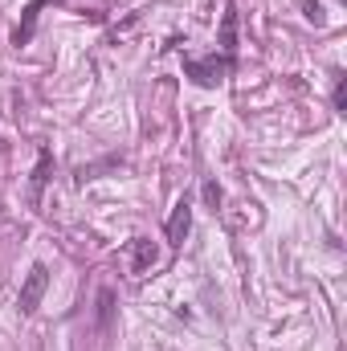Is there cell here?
<instances>
[{
  "instance_id": "obj_4",
  "label": "cell",
  "mask_w": 347,
  "mask_h": 351,
  "mask_svg": "<svg viewBox=\"0 0 347 351\" xmlns=\"http://www.w3.org/2000/svg\"><path fill=\"white\" fill-rule=\"evenodd\" d=\"M37 16H41V4H29V8H25V21H21V25H16V33H12V41H16V45H29V41H33Z\"/></svg>"
},
{
  "instance_id": "obj_11",
  "label": "cell",
  "mask_w": 347,
  "mask_h": 351,
  "mask_svg": "<svg viewBox=\"0 0 347 351\" xmlns=\"http://www.w3.org/2000/svg\"><path fill=\"white\" fill-rule=\"evenodd\" d=\"M204 200H208V204H213V208H217V204H221V188H217V184H213V180H208V184H204Z\"/></svg>"
},
{
  "instance_id": "obj_8",
  "label": "cell",
  "mask_w": 347,
  "mask_h": 351,
  "mask_svg": "<svg viewBox=\"0 0 347 351\" xmlns=\"http://www.w3.org/2000/svg\"><path fill=\"white\" fill-rule=\"evenodd\" d=\"M49 180V147H41V160H37V172H33V188H41Z\"/></svg>"
},
{
  "instance_id": "obj_10",
  "label": "cell",
  "mask_w": 347,
  "mask_h": 351,
  "mask_svg": "<svg viewBox=\"0 0 347 351\" xmlns=\"http://www.w3.org/2000/svg\"><path fill=\"white\" fill-rule=\"evenodd\" d=\"M335 110H339V114L347 110V82L344 78H335Z\"/></svg>"
},
{
  "instance_id": "obj_2",
  "label": "cell",
  "mask_w": 347,
  "mask_h": 351,
  "mask_svg": "<svg viewBox=\"0 0 347 351\" xmlns=\"http://www.w3.org/2000/svg\"><path fill=\"white\" fill-rule=\"evenodd\" d=\"M45 286H49V269L37 262L29 269V278H25V286H21V315H33L37 311V302H41V294H45Z\"/></svg>"
},
{
  "instance_id": "obj_3",
  "label": "cell",
  "mask_w": 347,
  "mask_h": 351,
  "mask_svg": "<svg viewBox=\"0 0 347 351\" xmlns=\"http://www.w3.org/2000/svg\"><path fill=\"white\" fill-rule=\"evenodd\" d=\"M188 229H192V204L188 200H180L172 208V217H168V245H184V237H188Z\"/></svg>"
},
{
  "instance_id": "obj_9",
  "label": "cell",
  "mask_w": 347,
  "mask_h": 351,
  "mask_svg": "<svg viewBox=\"0 0 347 351\" xmlns=\"http://www.w3.org/2000/svg\"><path fill=\"white\" fill-rule=\"evenodd\" d=\"M302 12H307V21L311 25H323L327 16H323V8H319V0H302Z\"/></svg>"
},
{
  "instance_id": "obj_1",
  "label": "cell",
  "mask_w": 347,
  "mask_h": 351,
  "mask_svg": "<svg viewBox=\"0 0 347 351\" xmlns=\"http://www.w3.org/2000/svg\"><path fill=\"white\" fill-rule=\"evenodd\" d=\"M229 66H233V58H204V62H196V58H188L184 62V74L192 78V82H200V86H221L225 82V74H229Z\"/></svg>"
},
{
  "instance_id": "obj_5",
  "label": "cell",
  "mask_w": 347,
  "mask_h": 351,
  "mask_svg": "<svg viewBox=\"0 0 347 351\" xmlns=\"http://www.w3.org/2000/svg\"><path fill=\"white\" fill-rule=\"evenodd\" d=\"M233 49H237V12L229 8V12H225V21H221V53H225V58H233Z\"/></svg>"
},
{
  "instance_id": "obj_6",
  "label": "cell",
  "mask_w": 347,
  "mask_h": 351,
  "mask_svg": "<svg viewBox=\"0 0 347 351\" xmlns=\"http://www.w3.org/2000/svg\"><path fill=\"white\" fill-rule=\"evenodd\" d=\"M115 323V290H98V331H110Z\"/></svg>"
},
{
  "instance_id": "obj_7",
  "label": "cell",
  "mask_w": 347,
  "mask_h": 351,
  "mask_svg": "<svg viewBox=\"0 0 347 351\" xmlns=\"http://www.w3.org/2000/svg\"><path fill=\"white\" fill-rule=\"evenodd\" d=\"M156 258H160V250L152 241H135V274H147L156 265Z\"/></svg>"
}]
</instances>
